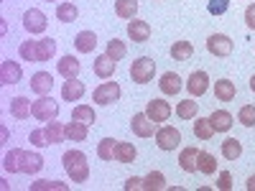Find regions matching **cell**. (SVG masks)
Masks as SVG:
<instances>
[{"mask_svg": "<svg viewBox=\"0 0 255 191\" xmlns=\"http://www.w3.org/2000/svg\"><path fill=\"white\" fill-rule=\"evenodd\" d=\"M61 163L67 168V174L74 184H84L90 179V166H87V156L82 151H67L61 156Z\"/></svg>", "mask_w": 255, "mask_h": 191, "instance_id": "1", "label": "cell"}, {"mask_svg": "<svg viewBox=\"0 0 255 191\" xmlns=\"http://www.w3.org/2000/svg\"><path fill=\"white\" fill-rule=\"evenodd\" d=\"M156 74V61L151 56H140L130 64V79L135 84H148Z\"/></svg>", "mask_w": 255, "mask_h": 191, "instance_id": "2", "label": "cell"}, {"mask_svg": "<svg viewBox=\"0 0 255 191\" xmlns=\"http://www.w3.org/2000/svg\"><path fill=\"white\" fill-rule=\"evenodd\" d=\"M33 117L41 120V122H51L59 117V104L54 102V97L44 95V97H38L33 99Z\"/></svg>", "mask_w": 255, "mask_h": 191, "instance_id": "3", "label": "cell"}, {"mask_svg": "<svg viewBox=\"0 0 255 191\" xmlns=\"http://www.w3.org/2000/svg\"><path fill=\"white\" fill-rule=\"evenodd\" d=\"M181 143V133L176 130V127L171 125H163L156 130V145L161 148V151H174V148H179Z\"/></svg>", "mask_w": 255, "mask_h": 191, "instance_id": "4", "label": "cell"}, {"mask_svg": "<svg viewBox=\"0 0 255 191\" xmlns=\"http://www.w3.org/2000/svg\"><path fill=\"white\" fill-rule=\"evenodd\" d=\"M92 99L97 104H115L120 99V84L118 82H102L100 87L92 92Z\"/></svg>", "mask_w": 255, "mask_h": 191, "instance_id": "5", "label": "cell"}, {"mask_svg": "<svg viewBox=\"0 0 255 191\" xmlns=\"http://www.w3.org/2000/svg\"><path fill=\"white\" fill-rule=\"evenodd\" d=\"M232 38L225 36V33H212L207 38V51L209 54H215V56H230L232 54Z\"/></svg>", "mask_w": 255, "mask_h": 191, "instance_id": "6", "label": "cell"}, {"mask_svg": "<svg viewBox=\"0 0 255 191\" xmlns=\"http://www.w3.org/2000/svg\"><path fill=\"white\" fill-rule=\"evenodd\" d=\"M46 26H49V20H46V15L41 13L38 8H28V10L23 13V28H26L28 33H44Z\"/></svg>", "mask_w": 255, "mask_h": 191, "instance_id": "7", "label": "cell"}, {"mask_svg": "<svg viewBox=\"0 0 255 191\" xmlns=\"http://www.w3.org/2000/svg\"><path fill=\"white\" fill-rule=\"evenodd\" d=\"M186 90H189V95L191 97H202V95H207V90H209V74L207 72H191L189 74V79H186Z\"/></svg>", "mask_w": 255, "mask_h": 191, "instance_id": "8", "label": "cell"}, {"mask_svg": "<svg viewBox=\"0 0 255 191\" xmlns=\"http://www.w3.org/2000/svg\"><path fill=\"white\" fill-rule=\"evenodd\" d=\"M130 130L138 135V138H151L156 133V122L148 117L145 112H135L133 120H130Z\"/></svg>", "mask_w": 255, "mask_h": 191, "instance_id": "9", "label": "cell"}, {"mask_svg": "<svg viewBox=\"0 0 255 191\" xmlns=\"http://www.w3.org/2000/svg\"><path fill=\"white\" fill-rule=\"evenodd\" d=\"M145 115L151 117L156 125L158 122H166L168 117H171V104H168L166 99H151L145 104Z\"/></svg>", "mask_w": 255, "mask_h": 191, "instance_id": "10", "label": "cell"}, {"mask_svg": "<svg viewBox=\"0 0 255 191\" xmlns=\"http://www.w3.org/2000/svg\"><path fill=\"white\" fill-rule=\"evenodd\" d=\"M20 79H23V69H20V64L5 59L3 64H0V84H18Z\"/></svg>", "mask_w": 255, "mask_h": 191, "instance_id": "11", "label": "cell"}, {"mask_svg": "<svg viewBox=\"0 0 255 191\" xmlns=\"http://www.w3.org/2000/svg\"><path fill=\"white\" fill-rule=\"evenodd\" d=\"M79 69H82V64H79V59L72 56V54L61 56V59L56 61V72H59L64 79H77V77H79Z\"/></svg>", "mask_w": 255, "mask_h": 191, "instance_id": "12", "label": "cell"}, {"mask_svg": "<svg viewBox=\"0 0 255 191\" xmlns=\"http://www.w3.org/2000/svg\"><path fill=\"white\" fill-rule=\"evenodd\" d=\"M54 90V77L49 72H36L31 77V92H36L38 97H44Z\"/></svg>", "mask_w": 255, "mask_h": 191, "instance_id": "13", "label": "cell"}, {"mask_svg": "<svg viewBox=\"0 0 255 191\" xmlns=\"http://www.w3.org/2000/svg\"><path fill=\"white\" fill-rule=\"evenodd\" d=\"M128 36H130L133 44H145L148 38H151V26L145 23V20H130L128 23Z\"/></svg>", "mask_w": 255, "mask_h": 191, "instance_id": "14", "label": "cell"}, {"mask_svg": "<svg viewBox=\"0 0 255 191\" xmlns=\"http://www.w3.org/2000/svg\"><path fill=\"white\" fill-rule=\"evenodd\" d=\"M64 135H67L72 143H84L87 135H90V125H84L79 120H72V122L64 125Z\"/></svg>", "mask_w": 255, "mask_h": 191, "instance_id": "15", "label": "cell"}, {"mask_svg": "<svg viewBox=\"0 0 255 191\" xmlns=\"http://www.w3.org/2000/svg\"><path fill=\"white\" fill-rule=\"evenodd\" d=\"M115 67H118V61H115L110 54H100V56L95 59V74H97L100 79H110V77L115 74Z\"/></svg>", "mask_w": 255, "mask_h": 191, "instance_id": "16", "label": "cell"}, {"mask_svg": "<svg viewBox=\"0 0 255 191\" xmlns=\"http://www.w3.org/2000/svg\"><path fill=\"white\" fill-rule=\"evenodd\" d=\"M10 115L15 120H26L33 115V102L28 97H13L10 99Z\"/></svg>", "mask_w": 255, "mask_h": 191, "instance_id": "17", "label": "cell"}, {"mask_svg": "<svg viewBox=\"0 0 255 191\" xmlns=\"http://www.w3.org/2000/svg\"><path fill=\"white\" fill-rule=\"evenodd\" d=\"M197 158H199V148H197V145L184 148V151L179 153V166H181V171L194 174V171H197Z\"/></svg>", "mask_w": 255, "mask_h": 191, "instance_id": "18", "label": "cell"}, {"mask_svg": "<svg viewBox=\"0 0 255 191\" xmlns=\"http://www.w3.org/2000/svg\"><path fill=\"white\" fill-rule=\"evenodd\" d=\"M95 46H97V36H95V31H79V33H77V38H74V49H77L79 54H92Z\"/></svg>", "mask_w": 255, "mask_h": 191, "instance_id": "19", "label": "cell"}, {"mask_svg": "<svg viewBox=\"0 0 255 191\" xmlns=\"http://www.w3.org/2000/svg\"><path fill=\"white\" fill-rule=\"evenodd\" d=\"M44 168V158L38 153H31V151H23V158H20V174H38Z\"/></svg>", "mask_w": 255, "mask_h": 191, "instance_id": "20", "label": "cell"}, {"mask_svg": "<svg viewBox=\"0 0 255 191\" xmlns=\"http://www.w3.org/2000/svg\"><path fill=\"white\" fill-rule=\"evenodd\" d=\"M61 97L67 102H79L84 97V84L79 79H67V82H64V87H61Z\"/></svg>", "mask_w": 255, "mask_h": 191, "instance_id": "21", "label": "cell"}, {"mask_svg": "<svg viewBox=\"0 0 255 191\" xmlns=\"http://www.w3.org/2000/svg\"><path fill=\"white\" fill-rule=\"evenodd\" d=\"M158 87H161L163 95H179L184 84H181V77H179L176 72H166V74L161 77V82H158Z\"/></svg>", "mask_w": 255, "mask_h": 191, "instance_id": "22", "label": "cell"}, {"mask_svg": "<svg viewBox=\"0 0 255 191\" xmlns=\"http://www.w3.org/2000/svg\"><path fill=\"white\" fill-rule=\"evenodd\" d=\"M235 95H238L235 82H230V79L215 82V97H217L220 102H232V99H235Z\"/></svg>", "mask_w": 255, "mask_h": 191, "instance_id": "23", "label": "cell"}, {"mask_svg": "<svg viewBox=\"0 0 255 191\" xmlns=\"http://www.w3.org/2000/svg\"><path fill=\"white\" fill-rule=\"evenodd\" d=\"M209 122H212V127H215V133H227L232 127V115L227 110H215L209 115Z\"/></svg>", "mask_w": 255, "mask_h": 191, "instance_id": "24", "label": "cell"}, {"mask_svg": "<svg viewBox=\"0 0 255 191\" xmlns=\"http://www.w3.org/2000/svg\"><path fill=\"white\" fill-rule=\"evenodd\" d=\"M135 156H138V151H135V145H133V143H123V140H118V145H115V161H120V163H133Z\"/></svg>", "mask_w": 255, "mask_h": 191, "instance_id": "25", "label": "cell"}, {"mask_svg": "<svg viewBox=\"0 0 255 191\" xmlns=\"http://www.w3.org/2000/svg\"><path fill=\"white\" fill-rule=\"evenodd\" d=\"M197 171H202V174H207V176H212L217 171V158H215V153H209V151H199V158H197Z\"/></svg>", "mask_w": 255, "mask_h": 191, "instance_id": "26", "label": "cell"}, {"mask_svg": "<svg viewBox=\"0 0 255 191\" xmlns=\"http://www.w3.org/2000/svg\"><path fill=\"white\" fill-rule=\"evenodd\" d=\"M197 112H199V102H194V97L181 99V102L176 104V115H179L181 120H194Z\"/></svg>", "mask_w": 255, "mask_h": 191, "instance_id": "27", "label": "cell"}, {"mask_svg": "<svg viewBox=\"0 0 255 191\" xmlns=\"http://www.w3.org/2000/svg\"><path fill=\"white\" fill-rule=\"evenodd\" d=\"M20 158H23V151L20 148H10L3 158V168L8 174H20Z\"/></svg>", "mask_w": 255, "mask_h": 191, "instance_id": "28", "label": "cell"}, {"mask_svg": "<svg viewBox=\"0 0 255 191\" xmlns=\"http://www.w3.org/2000/svg\"><path fill=\"white\" fill-rule=\"evenodd\" d=\"M36 51H38V64L41 61H51V56L56 54V41L54 38H38L36 41Z\"/></svg>", "mask_w": 255, "mask_h": 191, "instance_id": "29", "label": "cell"}, {"mask_svg": "<svg viewBox=\"0 0 255 191\" xmlns=\"http://www.w3.org/2000/svg\"><path fill=\"white\" fill-rule=\"evenodd\" d=\"M115 13L125 20H133L138 13V0H115Z\"/></svg>", "mask_w": 255, "mask_h": 191, "instance_id": "30", "label": "cell"}, {"mask_svg": "<svg viewBox=\"0 0 255 191\" xmlns=\"http://www.w3.org/2000/svg\"><path fill=\"white\" fill-rule=\"evenodd\" d=\"M191 56H194V46H191L189 41H176V44L171 46V59L174 61H189Z\"/></svg>", "mask_w": 255, "mask_h": 191, "instance_id": "31", "label": "cell"}, {"mask_svg": "<svg viewBox=\"0 0 255 191\" xmlns=\"http://www.w3.org/2000/svg\"><path fill=\"white\" fill-rule=\"evenodd\" d=\"M222 156H225L227 161H238V158L243 156V143H240L238 138H227V140L222 143Z\"/></svg>", "mask_w": 255, "mask_h": 191, "instance_id": "32", "label": "cell"}, {"mask_svg": "<svg viewBox=\"0 0 255 191\" xmlns=\"http://www.w3.org/2000/svg\"><path fill=\"white\" fill-rule=\"evenodd\" d=\"M44 133H46V140H49V145H56V143H61L64 138V127H61V122H56V120H51V122H46L44 125Z\"/></svg>", "mask_w": 255, "mask_h": 191, "instance_id": "33", "label": "cell"}, {"mask_svg": "<svg viewBox=\"0 0 255 191\" xmlns=\"http://www.w3.org/2000/svg\"><path fill=\"white\" fill-rule=\"evenodd\" d=\"M77 15H79V10H77L74 3H59L56 5V18L61 20V23H74Z\"/></svg>", "mask_w": 255, "mask_h": 191, "instance_id": "34", "label": "cell"}, {"mask_svg": "<svg viewBox=\"0 0 255 191\" xmlns=\"http://www.w3.org/2000/svg\"><path fill=\"white\" fill-rule=\"evenodd\" d=\"M115 145H118V140L102 138V140L97 143V158H100V161H113V158H115Z\"/></svg>", "mask_w": 255, "mask_h": 191, "instance_id": "35", "label": "cell"}, {"mask_svg": "<svg viewBox=\"0 0 255 191\" xmlns=\"http://www.w3.org/2000/svg\"><path fill=\"white\" fill-rule=\"evenodd\" d=\"M194 135L199 140H209L212 135H215V127H212L209 117H194Z\"/></svg>", "mask_w": 255, "mask_h": 191, "instance_id": "36", "label": "cell"}, {"mask_svg": "<svg viewBox=\"0 0 255 191\" xmlns=\"http://www.w3.org/2000/svg\"><path fill=\"white\" fill-rule=\"evenodd\" d=\"M72 120H79L84 125H92L97 120V115H95V110L90 107V104H77V107L72 110Z\"/></svg>", "mask_w": 255, "mask_h": 191, "instance_id": "37", "label": "cell"}, {"mask_svg": "<svg viewBox=\"0 0 255 191\" xmlns=\"http://www.w3.org/2000/svg\"><path fill=\"white\" fill-rule=\"evenodd\" d=\"M143 189L145 191H161V189H166V176L161 171H151L143 179Z\"/></svg>", "mask_w": 255, "mask_h": 191, "instance_id": "38", "label": "cell"}, {"mask_svg": "<svg viewBox=\"0 0 255 191\" xmlns=\"http://www.w3.org/2000/svg\"><path fill=\"white\" fill-rule=\"evenodd\" d=\"M105 54H110L115 61H120V59H125L128 49H125V44H123L120 38H110V41H108V51H105Z\"/></svg>", "mask_w": 255, "mask_h": 191, "instance_id": "39", "label": "cell"}, {"mask_svg": "<svg viewBox=\"0 0 255 191\" xmlns=\"http://www.w3.org/2000/svg\"><path fill=\"white\" fill-rule=\"evenodd\" d=\"M18 54H20V59H23V61H38L36 41H23V44H20V49H18Z\"/></svg>", "mask_w": 255, "mask_h": 191, "instance_id": "40", "label": "cell"}, {"mask_svg": "<svg viewBox=\"0 0 255 191\" xmlns=\"http://www.w3.org/2000/svg\"><path fill=\"white\" fill-rule=\"evenodd\" d=\"M238 120L245 127H255V104H243L240 112H238Z\"/></svg>", "mask_w": 255, "mask_h": 191, "instance_id": "41", "label": "cell"}, {"mask_svg": "<svg viewBox=\"0 0 255 191\" xmlns=\"http://www.w3.org/2000/svg\"><path fill=\"white\" fill-rule=\"evenodd\" d=\"M49 189L67 191L69 186H67V184H61V181H36V184H31V191H49Z\"/></svg>", "mask_w": 255, "mask_h": 191, "instance_id": "42", "label": "cell"}, {"mask_svg": "<svg viewBox=\"0 0 255 191\" xmlns=\"http://www.w3.org/2000/svg\"><path fill=\"white\" fill-rule=\"evenodd\" d=\"M207 8H209V13H212V15H225V13H227V8H230V0H209Z\"/></svg>", "mask_w": 255, "mask_h": 191, "instance_id": "43", "label": "cell"}, {"mask_svg": "<svg viewBox=\"0 0 255 191\" xmlns=\"http://www.w3.org/2000/svg\"><path fill=\"white\" fill-rule=\"evenodd\" d=\"M31 143H33L36 148H44V145H49V140H46V133H44V127H38V130H31Z\"/></svg>", "mask_w": 255, "mask_h": 191, "instance_id": "44", "label": "cell"}, {"mask_svg": "<svg viewBox=\"0 0 255 191\" xmlns=\"http://www.w3.org/2000/svg\"><path fill=\"white\" fill-rule=\"evenodd\" d=\"M217 189H220V191H230V189H232V174H230V171H222V174H220Z\"/></svg>", "mask_w": 255, "mask_h": 191, "instance_id": "45", "label": "cell"}, {"mask_svg": "<svg viewBox=\"0 0 255 191\" xmlns=\"http://www.w3.org/2000/svg\"><path fill=\"white\" fill-rule=\"evenodd\" d=\"M123 189H125V191H138V189H143V179H138V176L128 179V181L123 184Z\"/></svg>", "mask_w": 255, "mask_h": 191, "instance_id": "46", "label": "cell"}, {"mask_svg": "<svg viewBox=\"0 0 255 191\" xmlns=\"http://www.w3.org/2000/svg\"><path fill=\"white\" fill-rule=\"evenodd\" d=\"M245 23H248V28L255 31V3L245 8Z\"/></svg>", "mask_w": 255, "mask_h": 191, "instance_id": "47", "label": "cell"}, {"mask_svg": "<svg viewBox=\"0 0 255 191\" xmlns=\"http://www.w3.org/2000/svg\"><path fill=\"white\" fill-rule=\"evenodd\" d=\"M245 186H248V191H255V174L248 179V184H245Z\"/></svg>", "mask_w": 255, "mask_h": 191, "instance_id": "48", "label": "cell"}, {"mask_svg": "<svg viewBox=\"0 0 255 191\" xmlns=\"http://www.w3.org/2000/svg\"><path fill=\"white\" fill-rule=\"evenodd\" d=\"M250 90L255 92V74H253V79H250Z\"/></svg>", "mask_w": 255, "mask_h": 191, "instance_id": "49", "label": "cell"}, {"mask_svg": "<svg viewBox=\"0 0 255 191\" xmlns=\"http://www.w3.org/2000/svg\"><path fill=\"white\" fill-rule=\"evenodd\" d=\"M46 3H51V0H46Z\"/></svg>", "mask_w": 255, "mask_h": 191, "instance_id": "50", "label": "cell"}]
</instances>
